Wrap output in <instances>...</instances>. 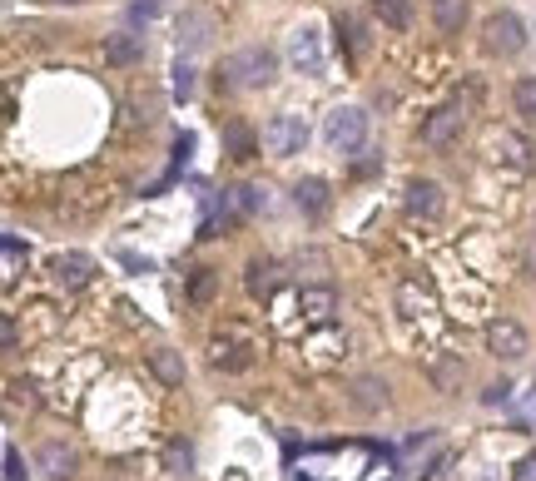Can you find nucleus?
Wrapping results in <instances>:
<instances>
[{
    "label": "nucleus",
    "mask_w": 536,
    "mask_h": 481,
    "mask_svg": "<svg viewBox=\"0 0 536 481\" xmlns=\"http://www.w3.org/2000/svg\"><path fill=\"white\" fill-rule=\"evenodd\" d=\"M35 467H40L50 481H70L75 477V467H80V457H75L65 442H45V447H40V457H35Z\"/></svg>",
    "instance_id": "nucleus-13"
},
{
    "label": "nucleus",
    "mask_w": 536,
    "mask_h": 481,
    "mask_svg": "<svg viewBox=\"0 0 536 481\" xmlns=\"http://www.w3.org/2000/svg\"><path fill=\"white\" fill-rule=\"evenodd\" d=\"M398 313L407 318V323L437 313V293H432V283H427L422 273H407V278L398 283Z\"/></svg>",
    "instance_id": "nucleus-6"
},
{
    "label": "nucleus",
    "mask_w": 536,
    "mask_h": 481,
    "mask_svg": "<svg viewBox=\"0 0 536 481\" xmlns=\"http://www.w3.org/2000/svg\"><path fill=\"white\" fill-rule=\"evenodd\" d=\"M323 139H328L338 154L363 149V139H368V115H363V110H353V105H338V110L323 120Z\"/></svg>",
    "instance_id": "nucleus-2"
},
{
    "label": "nucleus",
    "mask_w": 536,
    "mask_h": 481,
    "mask_svg": "<svg viewBox=\"0 0 536 481\" xmlns=\"http://www.w3.org/2000/svg\"><path fill=\"white\" fill-rule=\"evenodd\" d=\"M293 204H298V214H308V219L328 214V184H323V179H303V184H293Z\"/></svg>",
    "instance_id": "nucleus-16"
},
{
    "label": "nucleus",
    "mask_w": 536,
    "mask_h": 481,
    "mask_svg": "<svg viewBox=\"0 0 536 481\" xmlns=\"http://www.w3.org/2000/svg\"><path fill=\"white\" fill-rule=\"evenodd\" d=\"M159 5H164V0H139V5H130V20H134V25H144V20H149Z\"/></svg>",
    "instance_id": "nucleus-31"
},
{
    "label": "nucleus",
    "mask_w": 536,
    "mask_h": 481,
    "mask_svg": "<svg viewBox=\"0 0 536 481\" xmlns=\"http://www.w3.org/2000/svg\"><path fill=\"white\" fill-rule=\"evenodd\" d=\"M303 144H308V120L303 115H273L264 124V149L273 159H293V154H303Z\"/></svg>",
    "instance_id": "nucleus-4"
},
{
    "label": "nucleus",
    "mask_w": 536,
    "mask_h": 481,
    "mask_svg": "<svg viewBox=\"0 0 536 481\" xmlns=\"http://www.w3.org/2000/svg\"><path fill=\"white\" fill-rule=\"evenodd\" d=\"M5 481H30V477H25V462H20V452H15V447H5Z\"/></svg>",
    "instance_id": "nucleus-29"
},
{
    "label": "nucleus",
    "mask_w": 536,
    "mask_h": 481,
    "mask_svg": "<svg viewBox=\"0 0 536 481\" xmlns=\"http://www.w3.org/2000/svg\"><path fill=\"white\" fill-rule=\"evenodd\" d=\"M169 467H174V472H179V467L189 472V452H179V447H174V452H169Z\"/></svg>",
    "instance_id": "nucleus-34"
},
{
    "label": "nucleus",
    "mask_w": 536,
    "mask_h": 481,
    "mask_svg": "<svg viewBox=\"0 0 536 481\" xmlns=\"http://www.w3.org/2000/svg\"><path fill=\"white\" fill-rule=\"evenodd\" d=\"M487 407H497V402H512V387L507 382H497V387H487V397H482Z\"/></svg>",
    "instance_id": "nucleus-32"
},
{
    "label": "nucleus",
    "mask_w": 536,
    "mask_h": 481,
    "mask_svg": "<svg viewBox=\"0 0 536 481\" xmlns=\"http://www.w3.org/2000/svg\"><path fill=\"white\" fill-rule=\"evenodd\" d=\"M5 392H10V407H20V402H25V407H35V397H30V382H20V377H15Z\"/></svg>",
    "instance_id": "nucleus-30"
},
{
    "label": "nucleus",
    "mask_w": 536,
    "mask_h": 481,
    "mask_svg": "<svg viewBox=\"0 0 536 481\" xmlns=\"http://www.w3.org/2000/svg\"><path fill=\"white\" fill-rule=\"evenodd\" d=\"M259 204H264V194H259L254 184H239V189L224 194V219H249Z\"/></svg>",
    "instance_id": "nucleus-19"
},
{
    "label": "nucleus",
    "mask_w": 536,
    "mask_h": 481,
    "mask_svg": "<svg viewBox=\"0 0 536 481\" xmlns=\"http://www.w3.org/2000/svg\"><path fill=\"white\" fill-rule=\"evenodd\" d=\"M492 154L502 159V164H512V169H536V149H532V139H522V134H512V129H502L497 139H492Z\"/></svg>",
    "instance_id": "nucleus-11"
},
{
    "label": "nucleus",
    "mask_w": 536,
    "mask_h": 481,
    "mask_svg": "<svg viewBox=\"0 0 536 481\" xmlns=\"http://www.w3.org/2000/svg\"><path fill=\"white\" fill-rule=\"evenodd\" d=\"M432 15H437V30H442V35H462V25H467V0H432Z\"/></svg>",
    "instance_id": "nucleus-20"
},
{
    "label": "nucleus",
    "mask_w": 536,
    "mask_h": 481,
    "mask_svg": "<svg viewBox=\"0 0 536 481\" xmlns=\"http://www.w3.org/2000/svg\"><path fill=\"white\" fill-rule=\"evenodd\" d=\"M244 283H249V293H254V298H273V288H278V263H268V258H254V263H249V278H244Z\"/></svg>",
    "instance_id": "nucleus-21"
},
{
    "label": "nucleus",
    "mask_w": 536,
    "mask_h": 481,
    "mask_svg": "<svg viewBox=\"0 0 536 481\" xmlns=\"http://www.w3.org/2000/svg\"><path fill=\"white\" fill-rule=\"evenodd\" d=\"M482 45H487L492 55H517V50L527 45V25H522L512 10H492V15L482 20Z\"/></svg>",
    "instance_id": "nucleus-5"
},
{
    "label": "nucleus",
    "mask_w": 536,
    "mask_h": 481,
    "mask_svg": "<svg viewBox=\"0 0 536 481\" xmlns=\"http://www.w3.org/2000/svg\"><path fill=\"white\" fill-rule=\"evenodd\" d=\"M0 268H5V283H15L20 268H25V248H20L15 234H5V243H0Z\"/></svg>",
    "instance_id": "nucleus-24"
},
{
    "label": "nucleus",
    "mask_w": 536,
    "mask_h": 481,
    "mask_svg": "<svg viewBox=\"0 0 536 481\" xmlns=\"http://www.w3.org/2000/svg\"><path fill=\"white\" fill-rule=\"evenodd\" d=\"M442 184H432V179H412L407 184V214L412 219H437L442 214Z\"/></svg>",
    "instance_id": "nucleus-12"
},
{
    "label": "nucleus",
    "mask_w": 536,
    "mask_h": 481,
    "mask_svg": "<svg viewBox=\"0 0 536 481\" xmlns=\"http://www.w3.org/2000/svg\"><path fill=\"white\" fill-rule=\"evenodd\" d=\"M224 139H229V154H234V159H254V134H249L244 124H229Z\"/></svg>",
    "instance_id": "nucleus-26"
},
{
    "label": "nucleus",
    "mask_w": 536,
    "mask_h": 481,
    "mask_svg": "<svg viewBox=\"0 0 536 481\" xmlns=\"http://www.w3.org/2000/svg\"><path fill=\"white\" fill-rule=\"evenodd\" d=\"M288 65H293L298 75H313V80L328 70V50H323L318 25H298V30L288 35Z\"/></svg>",
    "instance_id": "nucleus-3"
},
{
    "label": "nucleus",
    "mask_w": 536,
    "mask_h": 481,
    "mask_svg": "<svg viewBox=\"0 0 536 481\" xmlns=\"http://www.w3.org/2000/svg\"><path fill=\"white\" fill-rule=\"evenodd\" d=\"M149 367H154V377H159L164 387H184V358H179L174 348H154V353H149Z\"/></svg>",
    "instance_id": "nucleus-18"
},
{
    "label": "nucleus",
    "mask_w": 536,
    "mask_h": 481,
    "mask_svg": "<svg viewBox=\"0 0 536 481\" xmlns=\"http://www.w3.org/2000/svg\"><path fill=\"white\" fill-rule=\"evenodd\" d=\"M209 362L224 367V372H244V367L254 362V353H249L244 343H234V338H214V343H209Z\"/></svg>",
    "instance_id": "nucleus-15"
},
{
    "label": "nucleus",
    "mask_w": 536,
    "mask_h": 481,
    "mask_svg": "<svg viewBox=\"0 0 536 481\" xmlns=\"http://www.w3.org/2000/svg\"><path fill=\"white\" fill-rule=\"evenodd\" d=\"M457 134H462V110H432L422 120V144L427 149H447Z\"/></svg>",
    "instance_id": "nucleus-10"
},
{
    "label": "nucleus",
    "mask_w": 536,
    "mask_h": 481,
    "mask_svg": "<svg viewBox=\"0 0 536 481\" xmlns=\"http://www.w3.org/2000/svg\"><path fill=\"white\" fill-rule=\"evenodd\" d=\"M194 95V65H174V100H189Z\"/></svg>",
    "instance_id": "nucleus-28"
},
{
    "label": "nucleus",
    "mask_w": 536,
    "mask_h": 481,
    "mask_svg": "<svg viewBox=\"0 0 536 481\" xmlns=\"http://www.w3.org/2000/svg\"><path fill=\"white\" fill-rule=\"evenodd\" d=\"M55 5H80V0H55Z\"/></svg>",
    "instance_id": "nucleus-35"
},
{
    "label": "nucleus",
    "mask_w": 536,
    "mask_h": 481,
    "mask_svg": "<svg viewBox=\"0 0 536 481\" xmlns=\"http://www.w3.org/2000/svg\"><path fill=\"white\" fill-rule=\"evenodd\" d=\"M427 377H432L437 392H462V382H467V362L457 358V353H437L432 367H427Z\"/></svg>",
    "instance_id": "nucleus-14"
},
{
    "label": "nucleus",
    "mask_w": 536,
    "mask_h": 481,
    "mask_svg": "<svg viewBox=\"0 0 536 481\" xmlns=\"http://www.w3.org/2000/svg\"><path fill=\"white\" fill-rule=\"evenodd\" d=\"M373 15H378L388 30H407V25H412V0H373Z\"/></svg>",
    "instance_id": "nucleus-22"
},
{
    "label": "nucleus",
    "mask_w": 536,
    "mask_h": 481,
    "mask_svg": "<svg viewBox=\"0 0 536 481\" xmlns=\"http://www.w3.org/2000/svg\"><path fill=\"white\" fill-rule=\"evenodd\" d=\"M214 288H219L214 268H194V278H189V298H194V303H209V298H214Z\"/></svg>",
    "instance_id": "nucleus-27"
},
{
    "label": "nucleus",
    "mask_w": 536,
    "mask_h": 481,
    "mask_svg": "<svg viewBox=\"0 0 536 481\" xmlns=\"http://www.w3.org/2000/svg\"><path fill=\"white\" fill-rule=\"evenodd\" d=\"M278 75V55L268 45H244L239 55H229V65L219 70V85H239V90H264Z\"/></svg>",
    "instance_id": "nucleus-1"
},
{
    "label": "nucleus",
    "mask_w": 536,
    "mask_h": 481,
    "mask_svg": "<svg viewBox=\"0 0 536 481\" xmlns=\"http://www.w3.org/2000/svg\"><path fill=\"white\" fill-rule=\"evenodd\" d=\"M139 55H144V35H134V30H120V35L105 40V60L110 65H134Z\"/></svg>",
    "instance_id": "nucleus-17"
},
{
    "label": "nucleus",
    "mask_w": 536,
    "mask_h": 481,
    "mask_svg": "<svg viewBox=\"0 0 536 481\" xmlns=\"http://www.w3.org/2000/svg\"><path fill=\"white\" fill-rule=\"evenodd\" d=\"M512 100H517V115L522 120L536 124V75H527V80H517V90H512Z\"/></svg>",
    "instance_id": "nucleus-25"
},
{
    "label": "nucleus",
    "mask_w": 536,
    "mask_h": 481,
    "mask_svg": "<svg viewBox=\"0 0 536 481\" xmlns=\"http://www.w3.org/2000/svg\"><path fill=\"white\" fill-rule=\"evenodd\" d=\"M353 392H358V407H368V412L388 407V382H378V377H358Z\"/></svg>",
    "instance_id": "nucleus-23"
},
{
    "label": "nucleus",
    "mask_w": 536,
    "mask_h": 481,
    "mask_svg": "<svg viewBox=\"0 0 536 481\" xmlns=\"http://www.w3.org/2000/svg\"><path fill=\"white\" fill-rule=\"evenodd\" d=\"M298 313H303L308 323L328 328V323H333V313H338V298H333V288H328V283H308V288L298 293Z\"/></svg>",
    "instance_id": "nucleus-8"
},
{
    "label": "nucleus",
    "mask_w": 536,
    "mask_h": 481,
    "mask_svg": "<svg viewBox=\"0 0 536 481\" xmlns=\"http://www.w3.org/2000/svg\"><path fill=\"white\" fill-rule=\"evenodd\" d=\"M517 481H536V457H527V462L517 467Z\"/></svg>",
    "instance_id": "nucleus-33"
},
{
    "label": "nucleus",
    "mask_w": 536,
    "mask_h": 481,
    "mask_svg": "<svg viewBox=\"0 0 536 481\" xmlns=\"http://www.w3.org/2000/svg\"><path fill=\"white\" fill-rule=\"evenodd\" d=\"M55 283H65V288H90V278H95V258L90 253H55Z\"/></svg>",
    "instance_id": "nucleus-9"
},
{
    "label": "nucleus",
    "mask_w": 536,
    "mask_h": 481,
    "mask_svg": "<svg viewBox=\"0 0 536 481\" xmlns=\"http://www.w3.org/2000/svg\"><path fill=\"white\" fill-rule=\"evenodd\" d=\"M487 353H492V358H502V362L527 358V328H522V323H512V318L487 323Z\"/></svg>",
    "instance_id": "nucleus-7"
}]
</instances>
